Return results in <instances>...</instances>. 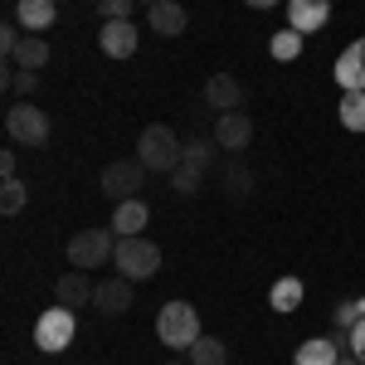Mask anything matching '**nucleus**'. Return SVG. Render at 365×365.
Wrapping results in <instances>:
<instances>
[{
    "instance_id": "nucleus-1",
    "label": "nucleus",
    "mask_w": 365,
    "mask_h": 365,
    "mask_svg": "<svg viewBox=\"0 0 365 365\" xmlns=\"http://www.w3.org/2000/svg\"><path fill=\"white\" fill-rule=\"evenodd\" d=\"M137 161L146 170H175L180 161H185V146H180V137L170 132L166 122H151V127H141V137H137Z\"/></svg>"
},
{
    "instance_id": "nucleus-2",
    "label": "nucleus",
    "mask_w": 365,
    "mask_h": 365,
    "mask_svg": "<svg viewBox=\"0 0 365 365\" xmlns=\"http://www.w3.org/2000/svg\"><path fill=\"white\" fill-rule=\"evenodd\" d=\"M200 336H205V331H200V312L190 307L185 297H175V302L161 307V317H156V341H161V346H170V351H190Z\"/></svg>"
},
{
    "instance_id": "nucleus-3",
    "label": "nucleus",
    "mask_w": 365,
    "mask_h": 365,
    "mask_svg": "<svg viewBox=\"0 0 365 365\" xmlns=\"http://www.w3.org/2000/svg\"><path fill=\"white\" fill-rule=\"evenodd\" d=\"M113 268L122 278L132 282H146L161 273V249L146 239V234H132V239H117V253H113Z\"/></svg>"
},
{
    "instance_id": "nucleus-4",
    "label": "nucleus",
    "mask_w": 365,
    "mask_h": 365,
    "mask_svg": "<svg viewBox=\"0 0 365 365\" xmlns=\"http://www.w3.org/2000/svg\"><path fill=\"white\" fill-rule=\"evenodd\" d=\"M117 253V234L113 229H78L73 239H68V263L73 268H83V273H93V268H108Z\"/></svg>"
},
{
    "instance_id": "nucleus-5",
    "label": "nucleus",
    "mask_w": 365,
    "mask_h": 365,
    "mask_svg": "<svg viewBox=\"0 0 365 365\" xmlns=\"http://www.w3.org/2000/svg\"><path fill=\"white\" fill-rule=\"evenodd\" d=\"M73 336H78V317H73V307H63V302H58V307L39 312V322H34V346H39L44 356L68 351Z\"/></svg>"
},
{
    "instance_id": "nucleus-6",
    "label": "nucleus",
    "mask_w": 365,
    "mask_h": 365,
    "mask_svg": "<svg viewBox=\"0 0 365 365\" xmlns=\"http://www.w3.org/2000/svg\"><path fill=\"white\" fill-rule=\"evenodd\" d=\"M5 132H10L15 146H44L49 132H54V122H49L44 108H34L25 98V103H15V108H5Z\"/></svg>"
},
{
    "instance_id": "nucleus-7",
    "label": "nucleus",
    "mask_w": 365,
    "mask_h": 365,
    "mask_svg": "<svg viewBox=\"0 0 365 365\" xmlns=\"http://www.w3.org/2000/svg\"><path fill=\"white\" fill-rule=\"evenodd\" d=\"M141 185H146V166L141 161H108L103 166V195L122 205V200H137Z\"/></svg>"
},
{
    "instance_id": "nucleus-8",
    "label": "nucleus",
    "mask_w": 365,
    "mask_h": 365,
    "mask_svg": "<svg viewBox=\"0 0 365 365\" xmlns=\"http://www.w3.org/2000/svg\"><path fill=\"white\" fill-rule=\"evenodd\" d=\"M215 141L225 146L229 156H239V151H249L253 141V117L239 108V113H220L215 117Z\"/></svg>"
},
{
    "instance_id": "nucleus-9",
    "label": "nucleus",
    "mask_w": 365,
    "mask_h": 365,
    "mask_svg": "<svg viewBox=\"0 0 365 365\" xmlns=\"http://www.w3.org/2000/svg\"><path fill=\"white\" fill-rule=\"evenodd\" d=\"M141 44V34L132 20H103V34H98V49L108 58H132Z\"/></svg>"
},
{
    "instance_id": "nucleus-10",
    "label": "nucleus",
    "mask_w": 365,
    "mask_h": 365,
    "mask_svg": "<svg viewBox=\"0 0 365 365\" xmlns=\"http://www.w3.org/2000/svg\"><path fill=\"white\" fill-rule=\"evenodd\" d=\"M331 20V0H287V29L297 34H317Z\"/></svg>"
},
{
    "instance_id": "nucleus-11",
    "label": "nucleus",
    "mask_w": 365,
    "mask_h": 365,
    "mask_svg": "<svg viewBox=\"0 0 365 365\" xmlns=\"http://www.w3.org/2000/svg\"><path fill=\"white\" fill-rule=\"evenodd\" d=\"M205 108H215V113H239V108H244V83H239L234 73H215V78L205 83Z\"/></svg>"
},
{
    "instance_id": "nucleus-12",
    "label": "nucleus",
    "mask_w": 365,
    "mask_h": 365,
    "mask_svg": "<svg viewBox=\"0 0 365 365\" xmlns=\"http://www.w3.org/2000/svg\"><path fill=\"white\" fill-rule=\"evenodd\" d=\"M185 25H190V15H185V5H180V0H156V5L146 10V29H156L161 39L185 34Z\"/></svg>"
},
{
    "instance_id": "nucleus-13",
    "label": "nucleus",
    "mask_w": 365,
    "mask_h": 365,
    "mask_svg": "<svg viewBox=\"0 0 365 365\" xmlns=\"http://www.w3.org/2000/svg\"><path fill=\"white\" fill-rule=\"evenodd\" d=\"M93 307L103 312V317H122V312L132 307V278H103L98 282V292H93Z\"/></svg>"
},
{
    "instance_id": "nucleus-14",
    "label": "nucleus",
    "mask_w": 365,
    "mask_h": 365,
    "mask_svg": "<svg viewBox=\"0 0 365 365\" xmlns=\"http://www.w3.org/2000/svg\"><path fill=\"white\" fill-rule=\"evenodd\" d=\"M146 225H151V205H146V200H122V205H117L113 210V234L117 239H132V234H146Z\"/></svg>"
},
{
    "instance_id": "nucleus-15",
    "label": "nucleus",
    "mask_w": 365,
    "mask_h": 365,
    "mask_svg": "<svg viewBox=\"0 0 365 365\" xmlns=\"http://www.w3.org/2000/svg\"><path fill=\"white\" fill-rule=\"evenodd\" d=\"M336 83H341V93H365V39H356L346 54L336 58Z\"/></svg>"
},
{
    "instance_id": "nucleus-16",
    "label": "nucleus",
    "mask_w": 365,
    "mask_h": 365,
    "mask_svg": "<svg viewBox=\"0 0 365 365\" xmlns=\"http://www.w3.org/2000/svg\"><path fill=\"white\" fill-rule=\"evenodd\" d=\"M93 292H98V282L88 278L83 268H73V273H63L54 287V297L63 302V307H83V302H93Z\"/></svg>"
},
{
    "instance_id": "nucleus-17",
    "label": "nucleus",
    "mask_w": 365,
    "mask_h": 365,
    "mask_svg": "<svg viewBox=\"0 0 365 365\" xmlns=\"http://www.w3.org/2000/svg\"><path fill=\"white\" fill-rule=\"evenodd\" d=\"M15 20L29 34H39V29H49L58 20V0H15Z\"/></svg>"
},
{
    "instance_id": "nucleus-18",
    "label": "nucleus",
    "mask_w": 365,
    "mask_h": 365,
    "mask_svg": "<svg viewBox=\"0 0 365 365\" xmlns=\"http://www.w3.org/2000/svg\"><path fill=\"white\" fill-rule=\"evenodd\" d=\"M336 361H341V336H312L292 356V365H336Z\"/></svg>"
},
{
    "instance_id": "nucleus-19",
    "label": "nucleus",
    "mask_w": 365,
    "mask_h": 365,
    "mask_svg": "<svg viewBox=\"0 0 365 365\" xmlns=\"http://www.w3.org/2000/svg\"><path fill=\"white\" fill-rule=\"evenodd\" d=\"M49 58H54V49H49V39H39V34H25L10 63H15V68H44Z\"/></svg>"
},
{
    "instance_id": "nucleus-20",
    "label": "nucleus",
    "mask_w": 365,
    "mask_h": 365,
    "mask_svg": "<svg viewBox=\"0 0 365 365\" xmlns=\"http://www.w3.org/2000/svg\"><path fill=\"white\" fill-rule=\"evenodd\" d=\"M268 307L273 312H297L302 307V278H278L268 287Z\"/></svg>"
},
{
    "instance_id": "nucleus-21",
    "label": "nucleus",
    "mask_w": 365,
    "mask_h": 365,
    "mask_svg": "<svg viewBox=\"0 0 365 365\" xmlns=\"http://www.w3.org/2000/svg\"><path fill=\"white\" fill-rule=\"evenodd\" d=\"M190 365H229V341H220V336H200L190 351Z\"/></svg>"
},
{
    "instance_id": "nucleus-22",
    "label": "nucleus",
    "mask_w": 365,
    "mask_h": 365,
    "mask_svg": "<svg viewBox=\"0 0 365 365\" xmlns=\"http://www.w3.org/2000/svg\"><path fill=\"white\" fill-rule=\"evenodd\" d=\"M220 175H225V195L229 200H249L253 195V170L244 166V161H229Z\"/></svg>"
},
{
    "instance_id": "nucleus-23",
    "label": "nucleus",
    "mask_w": 365,
    "mask_h": 365,
    "mask_svg": "<svg viewBox=\"0 0 365 365\" xmlns=\"http://www.w3.org/2000/svg\"><path fill=\"white\" fill-rule=\"evenodd\" d=\"M302 39H307V34H297V29H278V34L268 39V54L278 58V63H287V58L302 54Z\"/></svg>"
},
{
    "instance_id": "nucleus-24",
    "label": "nucleus",
    "mask_w": 365,
    "mask_h": 365,
    "mask_svg": "<svg viewBox=\"0 0 365 365\" xmlns=\"http://www.w3.org/2000/svg\"><path fill=\"white\" fill-rule=\"evenodd\" d=\"M5 88H10L20 103L34 98V88H39V68H15V63H10V68H5Z\"/></svg>"
},
{
    "instance_id": "nucleus-25",
    "label": "nucleus",
    "mask_w": 365,
    "mask_h": 365,
    "mask_svg": "<svg viewBox=\"0 0 365 365\" xmlns=\"http://www.w3.org/2000/svg\"><path fill=\"white\" fill-rule=\"evenodd\" d=\"M341 127L365 132V93H341Z\"/></svg>"
},
{
    "instance_id": "nucleus-26",
    "label": "nucleus",
    "mask_w": 365,
    "mask_h": 365,
    "mask_svg": "<svg viewBox=\"0 0 365 365\" xmlns=\"http://www.w3.org/2000/svg\"><path fill=\"white\" fill-rule=\"evenodd\" d=\"M205 180H210V175H200V170L185 166V161L170 170V190H175V195H200V190H205Z\"/></svg>"
},
{
    "instance_id": "nucleus-27",
    "label": "nucleus",
    "mask_w": 365,
    "mask_h": 365,
    "mask_svg": "<svg viewBox=\"0 0 365 365\" xmlns=\"http://www.w3.org/2000/svg\"><path fill=\"white\" fill-rule=\"evenodd\" d=\"M365 317V297H346V302H336V312H331V322H336L341 336H351V327Z\"/></svg>"
},
{
    "instance_id": "nucleus-28",
    "label": "nucleus",
    "mask_w": 365,
    "mask_h": 365,
    "mask_svg": "<svg viewBox=\"0 0 365 365\" xmlns=\"http://www.w3.org/2000/svg\"><path fill=\"white\" fill-rule=\"evenodd\" d=\"M25 200H29L25 180H5V190H0V215H20V210H25Z\"/></svg>"
},
{
    "instance_id": "nucleus-29",
    "label": "nucleus",
    "mask_w": 365,
    "mask_h": 365,
    "mask_svg": "<svg viewBox=\"0 0 365 365\" xmlns=\"http://www.w3.org/2000/svg\"><path fill=\"white\" fill-rule=\"evenodd\" d=\"M132 10H137V0H98L103 20H132Z\"/></svg>"
},
{
    "instance_id": "nucleus-30",
    "label": "nucleus",
    "mask_w": 365,
    "mask_h": 365,
    "mask_svg": "<svg viewBox=\"0 0 365 365\" xmlns=\"http://www.w3.org/2000/svg\"><path fill=\"white\" fill-rule=\"evenodd\" d=\"M20 39H25L20 29H15V25H5V29H0V54H5V58H15V49H20Z\"/></svg>"
},
{
    "instance_id": "nucleus-31",
    "label": "nucleus",
    "mask_w": 365,
    "mask_h": 365,
    "mask_svg": "<svg viewBox=\"0 0 365 365\" xmlns=\"http://www.w3.org/2000/svg\"><path fill=\"white\" fill-rule=\"evenodd\" d=\"M346 341H351V356L365 365V317L356 322V327H351V336H346Z\"/></svg>"
},
{
    "instance_id": "nucleus-32",
    "label": "nucleus",
    "mask_w": 365,
    "mask_h": 365,
    "mask_svg": "<svg viewBox=\"0 0 365 365\" xmlns=\"http://www.w3.org/2000/svg\"><path fill=\"white\" fill-rule=\"evenodd\" d=\"M0 175H5V180H15V151H5V156H0Z\"/></svg>"
},
{
    "instance_id": "nucleus-33",
    "label": "nucleus",
    "mask_w": 365,
    "mask_h": 365,
    "mask_svg": "<svg viewBox=\"0 0 365 365\" xmlns=\"http://www.w3.org/2000/svg\"><path fill=\"white\" fill-rule=\"evenodd\" d=\"M244 5H249V10H273L278 0H244Z\"/></svg>"
},
{
    "instance_id": "nucleus-34",
    "label": "nucleus",
    "mask_w": 365,
    "mask_h": 365,
    "mask_svg": "<svg viewBox=\"0 0 365 365\" xmlns=\"http://www.w3.org/2000/svg\"><path fill=\"white\" fill-rule=\"evenodd\" d=\"M336 365H361V361H356V356H351V361H336Z\"/></svg>"
},
{
    "instance_id": "nucleus-35",
    "label": "nucleus",
    "mask_w": 365,
    "mask_h": 365,
    "mask_svg": "<svg viewBox=\"0 0 365 365\" xmlns=\"http://www.w3.org/2000/svg\"><path fill=\"white\" fill-rule=\"evenodd\" d=\"M137 5H146V10H151V5H156V0H137Z\"/></svg>"
},
{
    "instance_id": "nucleus-36",
    "label": "nucleus",
    "mask_w": 365,
    "mask_h": 365,
    "mask_svg": "<svg viewBox=\"0 0 365 365\" xmlns=\"http://www.w3.org/2000/svg\"><path fill=\"white\" fill-rule=\"evenodd\" d=\"M175 365H180V361H175Z\"/></svg>"
}]
</instances>
